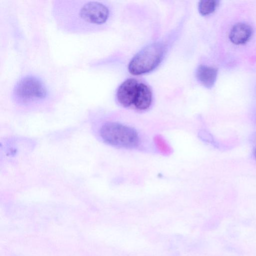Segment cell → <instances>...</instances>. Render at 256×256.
I'll return each instance as SVG.
<instances>
[{
  "label": "cell",
  "mask_w": 256,
  "mask_h": 256,
  "mask_svg": "<svg viewBox=\"0 0 256 256\" xmlns=\"http://www.w3.org/2000/svg\"><path fill=\"white\" fill-rule=\"evenodd\" d=\"M55 17L60 26L69 32H94L105 24L110 16L108 8L97 1H58Z\"/></svg>",
  "instance_id": "1"
},
{
  "label": "cell",
  "mask_w": 256,
  "mask_h": 256,
  "mask_svg": "<svg viewBox=\"0 0 256 256\" xmlns=\"http://www.w3.org/2000/svg\"><path fill=\"white\" fill-rule=\"evenodd\" d=\"M100 134L104 142L117 148H134L140 144V137L134 128L119 122L104 124Z\"/></svg>",
  "instance_id": "2"
},
{
  "label": "cell",
  "mask_w": 256,
  "mask_h": 256,
  "mask_svg": "<svg viewBox=\"0 0 256 256\" xmlns=\"http://www.w3.org/2000/svg\"><path fill=\"white\" fill-rule=\"evenodd\" d=\"M48 94L47 87L43 80L34 75L22 78L18 81L12 91L14 100L24 104L43 100Z\"/></svg>",
  "instance_id": "3"
},
{
  "label": "cell",
  "mask_w": 256,
  "mask_h": 256,
  "mask_svg": "<svg viewBox=\"0 0 256 256\" xmlns=\"http://www.w3.org/2000/svg\"><path fill=\"white\" fill-rule=\"evenodd\" d=\"M164 52L160 42L150 44L140 51L130 62L128 68L134 75H140L154 70L161 62Z\"/></svg>",
  "instance_id": "4"
},
{
  "label": "cell",
  "mask_w": 256,
  "mask_h": 256,
  "mask_svg": "<svg viewBox=\"0 0 256 256\" xmlns=\"http://www.w3.org/2000/svg\"><path fill=\"white\" fill-rule=\"evenodd\" d=\"M140 82L136 79L128 78L119 86L116 98L118 102L125 108L133 107Z\"/></svg>",
  "instance_id": "5"
},
{
  "label": "cell",
  "mask_w": 256,
  "mask_h": 256,
  "mask_svg": "<svg viewBox=\"0 0 256 256\" xmlns=\"http://www.w3.org/2000/svg\"><path fill=\"white\" fill-rule=\"evenodd\" d=\"M253 34L252 27L248 24L239 22L231 28L228 38L230 42L237 46L246 44L252 38Z\"/></svg>",
  "instance_id": "6"
},
{
  "label": "cell",
  "mask_w": 256,
  "mask_h": 256,
  "mask_svg": "<svg viewBox=\"0 0 256 256\" xmlns=\"http://www.w3.org/2000/svg\"><path fill=\"white\" fill-rule=\"evenodd\" d=\"M152 102V94L149 87L140 82L134 108L138 110H145L148 108Z\"/></svg>",
  "instance_id": "7"
},
{
  "label": "cell",
  "mask_w": 256,
  "mask_h": 256,
  "mask_svg": "<svg viewBox=\"0 0 256 256\" xmlns=\"http://www.w3.org/2000/svg\"><path fill=\"white\" fill-rule=\"evenodd\" d=\"M218 76V70L205 65L200 66L196 72L198 81L205 87L211 88L214 84Z\"/></svg>",
  "instance_id": "8"
},
{
  "label": "cell",
  "mask_w": 256,
  "mask_h": 256,
  "mask_svg": "<svg viewBox=\"0 0 256 256\" xmlns=\"http://www.w3.org/2000/svg\"><path fill=\"white\" fill-rule=\"evenodd\" d=\"M219 0H201L198 3V9L202 16H208L213 13L219 5Z\"/></svg>",
  "instance_id": "9"
},
{
  "label": "cell",
  "mask_w": 256,
  "mask_h": 256,
  "mask_svg": "<svg viewBox=\"0 0 256 256\" xmlns=\"http://www.w3.org/2000/svg\"><path fill=\"white\" fill-rule=\"evenodd\" d=\"M156 146L162 153L168 154L170 152V148L168 144L161 137L158 136L155 138Z\"/></svg>",
  "instance_id": "10"
},
{
  "label": "cell",
  "mask_w": 256,
  "mask_h": 256,
  "mask_svg": "<svg viewBox=\"0 0 256 256\" xmlns=\"http://www.w3.org/2000/svg\"><path fill=\"white\" fill-rule=\"evenodd\" d=\"M254 156L255 158H256V149L254 151Z\"/></svg>",
  "instance_id": "11"
}]
</instances>
